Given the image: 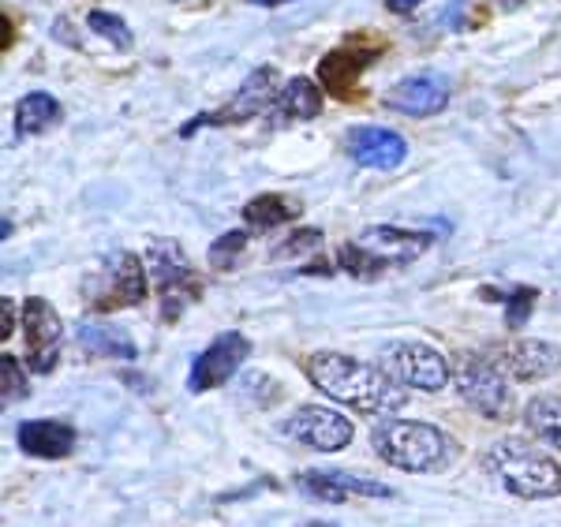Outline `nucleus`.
I'll list each match as a JSON object with an SVG mask.
<instances>
[{
	"mask_svg": "<svg viewBox=\"0 0 561 527\" xmlns=\"http://www.w3.org/2000/svg\"><path fill=\"white\" fill-rule=\"evenodd\" d=\"M0 26H4V49H8V45H12V20H8V15H0Z\"/></svg>",
	"mask_w": 561,
	"mask_h": 527,
	"instance_id": "nucleus-31",
	"label": "nucleus"
},
{
	"mask_svg": "<svg viewBox=\"0 0 561 527\" xmlns=\"http://www.w3.org/2000/svg\"><path fill=\"white\" fill-rule=\"evenodd\" d=\"M370 445L389 468L401 471H442L457 460V442L434 423L393 420L382 415L370 431Z\"/></svg>",
	"mask_w": 561,
	"mask_h": 527,
	"instance_id": "nucleus-2",
	"label": "nucleus"
},
{
	"mask_svg": "<svg viewBox=\"0 0 561 527\" xmlns=\"http://www.w3.org/2000/svg\"><path fill=\"white\" fill-rule=\"evenodd\" d=\"M382 53V42H370L367 38H348L345 45H337V49H330L325 57L319 60V79L322 87L330 90L333 98H341V102H348V98H356L359 90V76L370 68V60Z\"/></svg>",
	"mask_w": 561,
	"mask_h": 527,
	"instance_id": "nucleus-11",
	"label": "nucleus"
},
{
	"mask_svg": "<svg viewBox=\"0 0 561 527\" xmlns=\"http://www.w3.org/2000/svg\"><path fill=\"white\" fill-rule=\"evenodd\" d=\"M142 262H147V274L153 280V288H158L161 322H176L187 307H195L198 299H203V293H206L203 274L192 266L187 251L180 248L176 240H169V236L150 240L147 259Z\"/></svg>",
	"mask_w": 561,
	"mask_h": 527,
	"instance_id": "nucleus-5",
	"label": "nucleus"
},
{
	"mask_svg": "<svg viewBox=\"0 0 561 527\" xmlns=\"http://www.w3.org/2000/svg\"><path fill=\"white\" fill-rule=\"evenodd\" d=\"M87 26L98 34V38H105L108 45H116V49H131V31H128V23L121 20V15H113V12H102V8H94V12L87 15Z\"/></svg>",
	"mask_w": 561,
	"mask_h": 527,
	"instance_id": "nucleus-24",
	"label": "nucleus"
},
{
	"mask_svg": "<svg viewBox=\"0 0 561 527\" xmlns=\"http://www.w3.org/2000/svg\"><path fill=\"white\" fill-rule=\"evenodd\" d=\"M147 262L131 251H116L113 259L90 277V307L94 311H121V307H139L147 299Z\"/></svg>",
	"mask_w": 561,
	"mask_h": 527,
	"instance_id": "nucleus-7",
	"label": "nucleus"
},
{
	"mask_svg": "<svg viewBox=\"0 0 561 527\" xmlns=\"http://www.w3.org/2000/svg\"><path fill=\"white\" fill-rule=\"evenodd\" d=\"M348 153L356 165L386 172L409 158V142H404V135L389 131V127H356L348 135Z\"/></svg>",
	"mask_w": 561,
	"mask_h": 527,
	"instance_id": "nucleus-16",
	"label": "nucleus"
},
{
	"mask_svg": "<svg viewBox=\"0 0 561 527\" xmlns=\"http://www.w3.org/2000/svg\"><path fill=\"white\" fill-rule=\"evenodd\" d=\"M322 113V90L314 79L307 76H296L293 83L280 90L277 105H274V116L280 124H300V121H314Z\"/></svg>",
	"mask_w": 561,
	"mask_h": 527,
	"instance_id": "nucleus-20",
	"label": "nucleus"
},
{
	"mask_svg": "<svg viewBox=\"0 0 561 527\" xmlns=\"http://www.w3.org/2000/svg\"><path fill=\"white\" fill-rule=\"evenodd\" d=\"M76 344L94 359H135L139 348L124 330L116 325H102V322H79L76 330Z\"/></svg>",
	"mask_w": 561,
	"mask_h": 527,
	"instance_id": "nucleus-19",
	"label": "nucleus"
},
{
	"mask_svg": "<svg viewBox=\"0 0 561 527\" xmlns=\"http://www.w3.org/2000/svg\"><path fill=\"white\" fill-rule=\"evenodd\" d=\"M285 434L311 445V449H319V452H337L352 442L356 426H352L348 415L333 412V408H325V404H304V408H296L293 420L285 423Z\"/></svg>",
	"mask_w": 561,
	"mask_h": 527,
	"instance_id": "nucleus-13",
	"label": "nucleus"
},
{
	"mask_svg": "<svg viewBox=\"0 0 561 527\" xmlns=\"http://www.w3.org/2000/svg\"><path fill=\"white\" fill-rule=\"evenodd\" d=\"M248 4H259V8H277V4H288V0H248Z\"/></svg>",
	"mask_w": 561,
	"mask_h": 527,
	"instance_id": "nucleus-32",
	"label": "nucleus"
},
{
	"mask_svg": "<svg viewBox=\"0 0 561 527\" xmlns=\"http://www.w3.org/2000/svg\"><path fill=\"white\" fill-rule=\"evenodd\" d=\"M280 98V79L274 68H255L248 79L240 83L237 98L232 102H225L221 108H214V113H198L192 124H184V131L180 135H195L198 127H232V124H248L255 121V116L270 113V108L277 105Z\"/></svg>",
	"mask_w": 561,
	"mask_h": 527,
	"instance_id": "nucleus-8",
	"label": "nucleus"
},
{
	"mask_svg": "<svg viewBox=\"0 0 561 527\" xmlns=\"http://www.w3.org/2000/svg\"><path fill=\"white\" fill-rule=\"evenodd\" d=\"M304 527H337V524H325V520H311V524H304Z\"/></svg>",
	"mask_w": 561,
	"mask_h": 527,
	"instance_id": "nucleus-34",
	"label": "nucleus"
},
{
	"mask_svg": "<svg viewBox=\"0 0 561 527\" xmlns=\"http://www.w3.org/2000/svg\"><path fill=\"white\" fill-rule=\"evenodd\" d=\"M304 370L319 393L352 408V412L393 415L397 408H404V401H409V393H404L409 386H401L386 367H370V363L341 356V352H314L304 363Z\"/></svg>",
	"mask_w": 561,
	"mask_h": 527,
	"instance_id": "nucleus-1",
	"label": "nucleus"
},
{
	"mask_svg": "<svg viewBox=\"0 0 561 527\" xmlns=\"http://www.w3.org/2000/svg\"><path fill=\"white\" fill-rule=\"evenodd\" d=\"M243 248H248V232L232 229V232L217 236V240L210 243V266L214 270H232V262H237V254H243Z\"/></svg>",
	"mask_w": 561,
	"mask_h": 527,
	"instance_id": "nucleus-26",
	"label": "nucleus"
},
{
	"mask_svg": "<svg viewBox=\"0 0 561 527\" xmlns=\"http://www.w3.org/2000/svg\"><path fill=\"white\" fill-rule=\"evenodd\" d=\"M23 337H26V367L34 375H53L60 363L65 325H60V314L49 307V299L31 296L23 303Z\"/></svg>",
	"mask_w": 561,
	"mask_h": 527,
	"instance_id": "nucleus-10",
	"label": "nucleus"
},
{
	"mask_svg": "<svg viewBox=\"0 0 561 527\" xmlns=\"http://www.w3.org/2000/svg\"><path fill=\"white\" fill-rule=\"evenodd\" d=\"M0 311H4V325H0V337H12V333H15V303H12V299H4V303H0Z\"/></svg>",
	"mask_w": 561,
	"mask_h": 527,
	"instance_id": "nucleus-29",
	"label": "nucleus"
},
{
	"mask_svg": "<svg viewBox=\"0 0 561 527\" xmlns=\"http://www.w3.org/2000/svg\"><path fill=\"white\" fill-rule=\"evenodd\" d=\"M483 468L491 471L510 494L528 497V502H547V497L561 494V465L524 438L494 442L483 457Z\"/></svg>",
	"mask_w": 561,
	"mask_h": 527,
	"instance_id": "nucleus-4",
	"label": "nucleus"
},
{
	"mask_svg": "<svg viewBox=\"0 0 561 527\" xmlns=\"http://www.w3.org/2000/svg\"><path fill=\"white\" fill-rule=\"evenodd\" d=\"M382 367L397 381H401V386L423 389V393H438V389H446V381L454 378L446 356H442V352H434L431 344H420V341L386 344V348H382Z\"/></svg>",
	"mask_w": 561,
	"mask_h": 527,
	"instance_id": "nucleus-9",
	"label": "nucleus"
},
{
	"mask_svg": "<svg viewBox=\"0 0 561 527\" xmlns=\"http://www.w3.org/2000/svg\"><path fill=\"white\" fill-rule=\"evenodd\" d=\"M20 438V449L26 457H38V460H65L71 449H76V426L68 420H26L15 431Z\"/></svg>",
	"mask_w": 561,
	"mask_h": 527,
	"instance_id": "nucleus-18",
	"label": "nucleus"
},
{
	"mask_svg": "<svg viewBox=\"0 0 561 527\" xmlns=\"http://www.w3.org/2000/svg\"><path fill=\"white\" fill-rule=\"evenodd\" d=\"M536 299H539L536 288H513L510 299H505V325L510 330H524L531 311H536Z\"/></svg>",
	"mask_w": 561,
	"mask_h": 527,
	"instance_id": "nucleus-27",
	"label": "nucleus"
},
{
	"mask_svg": "<svg viewBox=\"0 0 561 527\" xmlns=\"http://www.w3.org/2000/svg\"><path fill=\"white\" fill-rule=\"evenodd\" d=\"M420 4H423V0H386V8H389V12H397V15H409Z\"/></svg>",
	"mask_w": 561,
	"mask_h": 527,
	"instance_id": "nucleus-30",
	"label": "nucleus"
},
{
	"mask_svg": "<svg viewBox=\"0 0 561 527\" xmlns=\"http://www.w3.org/2000/svg\"><path fill=\"white\" fill-rule=\"evenodd\" d=\"M296 217H300V203L288 198V195H277V191L251 198V203L243 206V221L259 232H270V229H277V225H288V221H296Z\"/></svg>",
	"mask_w": 561,
	"mask_h": 527,
	"instance_id": "nucleus-21",
	"label": "nucleus"
},
{
	"mask_svg": "<svg viewBox=\"0 0 561 527\" xmlns=\"http://www.w3.org/2000/svg\"><path fill=\"white\" fill-rule=\"evenodd\" d=\"M319 248H322V232L319 229H300V232L288 236L274 254L277 259H293V254H307V251H319Z\"/></svg>",
	"mask_w": 561,
	"mask_h": 527,
	"instance_id": "nucleus-28",
	"label": "nucleus"
},
{
	"mask_svg": "<svg viewBox=\"0 0 561 527\" xmlns=\"http://www.w3.org/2000/svg\"><path fill=\"white\" fill-rule=\"evenodd\" d=\"M60 116H65V108H60L53 94H45V90H34V94L20 98V105H15V127H20V135L49 131V127L60 124Z\"/></svg>",
	"mask_w": 561,
	"mask_h": 527,
	"instance_id": "nucleus-22",
	"label": "nucleus"
},
{
	"mask_svg": "<svg viewBox=\"0 0 561 527\" xmlns=\"http://www.w3.org/2000/svg\"><path fill=\"white\" fill-rule=\"evenodd\" d=\"M248 356H251V341L243 333L237 330L221 333V337H214L210 348L198 352V359L192 363V375H187V389L192 393H210V389L225 386L243 367Z\"/></svg>",
	"mask_w": 561,
	"mask_h": 527,
	"instance_id": "nucleus-12",
	"label": "nucleus"
},
{
	"mask_svg": "<svg viewBox=\"0 0 561 527\" xmlns=\"http://www.w3.org/2000/svg\"><path fill=\"white\" fill-rule=\"evenodd\" d=\"M449 105V83L434 71H420V76L401 79L386 94V108L404 116H438Z\"/></svg>",
	"mask_w": 561,
	"mask_h": 527,
	"instance_id": "nucleus-14",
	"label": "nucleus"
},
{
	"mask_svg": "<svg viewBox=\"0 0 561 527\" xmlns=\"http://www.w3.org/2000/svg\"><path fill=\"white\" fill-rule=\"evenodd\" d=\"M0 378H4V393H0L4 404H15L31 393V386H26V367L15 356H8V352L0 356Z\"/></svg>",
	"mask_w": 561,
	"mask_h": 527,
	"instance_id": "nucleus-25",
	"label": "nucleus"
},
{
	"mask_svg": "<svg viewBox=\"0 0 561 527\" xmlns=\"http://www.w3.org/2000/svg\"><path fill=\"white\" fill-rule=\"evenodd\" d=\"M502 367L517 381H542L561 370V348L550 341H513L502 352Z\"/></svg>",
	"mask_w": 561,
	"mask_h": 527,
	"instance_id": "nucleus-17",
	"label": "nucleus"
},
{
	"mask_svg": "<svg viewBox=\"0 0 561 527\" xmlns=\"http://www.w3.org/2000/svg\"><path fill=\"white\" fill-rule=\"evenodd\" d=\"M497 4H502V8H505V12H513V8H520V4H524V0H497Z\"/></svg>",
	"mask_w": 561,
	"mask_h": 527,
	"instance_id": "nucleus-33",
	"label": "nucleus"
},
{
	"mask_svg": "<svg viewBox=\"0 0 561 527\" xmlns=\"http://www.w3.org/2000/svg\"><path fill=\"white\" fill-rule=\"evenodd\" d=\"M296 483H300L304 494L330 505H341L348 497H393V490L386 483H375L367 476H348V471H300Z\"/></svg>",
	"mask_w": 561,
	"mask_h": 527,
	"instance_id": "nucleus-15",
	"label": "nucleus"
},
{
	"mask_svg": "<svg viewBox=\"0 0 561 527\" xmlns=\"http://www.w3.org/2000/svg\"><path fill=\"white\" fill-rule=\"evenodd\" d=\"M454 386L460 393V401L468 408H476L483 420L505 423L513 412V393L505 386L502 367L483 356H460L454 367Z\"/></svg>",
	"mask_w": 561,
	"mask_h": 527,
	"instance_id": "nucleus-6",
	"label": "nucleus"
},
{
	"mask_svg": "<svg viewBox=\"0 0 561 527\" xmlns=\"http://www.w3.org/2000/svg\"><path fill=\"white\" fill-rule=\"evenodd\" d=\"M524 423H528V431L536 438L561 449V397H536L524 408Z\"/></svg>",
	"mask_w": 561,
	"mask_h": 527,
	"instance_id": "nucleus-23",
	"label": "nucleus"
},
{
	"mask_svg": "<svg viewBox=\"0 0 561 527\" xmlns=\"http://www.w3.org/2000/svg\"><path fill=\"white\" fill-rule=\"evenodd\" d=\"M431 248V232H412V229H397V225H370L348 240L337 251V266L348 277L359 280H378L382 274L412 266L415 259H423Z\"/></svg>",
	"mask_w": 561,
	"mask_h": 527,
	"instance_id": "nucleus-3",
	"label": "nucleus"
}]
</instances>
